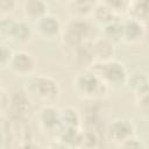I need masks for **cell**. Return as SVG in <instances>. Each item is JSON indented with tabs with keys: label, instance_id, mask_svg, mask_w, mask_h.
<instances>
[{
	"label": "cell",
	"instance_id": "obj_1",
	"mask_svg": "<svg viewBox=\"0 0 149 149\" xmlns=\"http://www.w3.org/2000/svg\"><path fill=\"white\" fill-rule=\"evenodd\" d=\"M23 91L30 100L38 101L43 105L56 102L61 97L58 81L50 76L31 74L23 83Z\"/></svg>",
	"mask_w": 149,
	"mask_h": 149
},
{
	"label": "cell",
	"instance_id": "obj_2",
	"mask_svg": "<svg viewBox=\"0 0 149 149\" xmlns=\"http://www.w3.org/2000/svg\"><path fill=\"white\" fill-rule=\"evenodd\" d=\"M95 28V23L88 21L86 17L74 16L70 19L63 27L61 35L62 42L69 49L90 43L98 37Z\"/></svg>",
	"mask_w": 149,
	"mask_h": 149
},
{
	"label": "cell",
	"instance_id": "obj_3",
	"mask_svg": "<svg viewBox=\"0 0 149 149\" xmlns=\"http://www.w3.org/2000/svg\"><path fill=\"white\" fill-rule=\"evenodd\" d=\"M72 86L80 99L90 101L101 100L111 91L91 69H85L77 73L72 80Z\"/></svg>",
	"mask_w": 149,
	"mask_h": 149
},
{
	"label": "cell",
	"instance_id": "obj_4",
	"mask_svg": "<svg viewBox=\"0 0 149 149\" xmlns=\"http://www.w3.org/2000/svg\"><path fill=\"white\" fill-rule=\"evenodd\" d=\"M88 69H91L111 91H119L127 86L128 71L123 63L116 59H108L101 62H94Z\"/></svg>",
	"mask_w": 149,
	"mask_h": 149
},
{
	"label": "cell",
	"instance_id": "obj_5",
	"mask_svg": "<svg viewBox=\"0 0 149 149\" xmlns=\"http://www.w3.org/2000/svg\"><path fill=\"white\" fill-rule=\"evenodd\" d=\"M34 27L27 20H15L10 16L1 17L0 37L1 42L24 45L29 43L34 35Z\"/></svg>",
	"mask_w": 149,
	"mask_h": 149
},
{
	"label": "cell",
	"instance_id": "obj_6",
	"mask_svg": "<svg viewBox=\"0 0 149 149\" xmlns=\"http://www.w3.org/2000/svg\"><path fill=\"white\" fill-rule=\"evenodd\" d=\"M134 135H136L134 122L123 116L113 119L106 128V139L119 147Z\"/></svg>",
	"mask_w": 149,
	"mask_h": 149
},
{
	"label": "cell",
	"instance_id": "obj_7",
	"mask_svg": "<svg viewBox=\"0 0 149 149\" xmlns=\"http://www.w3.org/2000/svg\"><path fill=\"white\" fill-rule=\"evenodd\" d=\"M36 120L38 128L42 133L52 135L54 137L57 135L59 129L62 128L61 123V108L54 106V104L43 105L36 114Z\"/></svg>",
	"mask_w": 149,
	"mask_h": 149
},
{
	"label": "cell",
	"instance_id": "obj_8",
	"mask_svg": "<svg viewBox=\"0 0 149 149\" xmlns=\"http://www.w3.org/2000/svg\"><path fill=\"white\" fill-rule=\"evenodd\" d=\"M35 34L45 41H52L62 35V23L59 19L54 14H45L43 17L33 23Z\"/></svg>",
	"mask_w": 149,
	"mask_h": 149
},
{
	"label": "cell",
	"instance_id": "obj_9",
	"mask_svg": "<svg viewBox=\"0 0 149 149\" xmlns=\"http://www.w3.org/2000/svg\"><path fill=\"white\" fill-rule=\"evenodd\" d=\"M8 70L16 77L27 78L34 74L36 70V61L31 54L23 50H17L14 52Z\"/></svg>",
	"mask_w": 149,
	"mask_h": 149
},
{
	"label": "cell",
	"instance_id": "obj_10",
	"mask_svg": "<svg viewBox=\"0 0 149 149\" xmlns=\"http://www.w3.org/2000/svg\"><path fill=\"white\" fill-rule=\"evenodd\" d=\"M122 24H123L122 42L129 45H135L141 43L148 33L146 23L133 17H128L127 20L122 21Z\"/></svg>",
	"mask_w": 149,
	"mask_h": 149
},
{
	"label": "cell",
	"instance_id": "obj_11",
	"mask_svg": "<svg viewBox=\"0 0 149 149\" xmlns=\"http://www.w3.org/2000/svg\"><path fill=\"white\" fill-rule=\"evenodd\" d=\"M30 98L27 95L24 91L17 92L10 98V105L9 109L6 115L14 119H21V120H28L30 112H31V105H30Z\"/></svg>",
	"mask_w": 149,
	"mask_h": 149
},
{
	"label": "cell",
	"instance_id": "obj_12",
	"mask_svg": "<svg viewBox=\"0 0 149 149\" xmlns=\"http://www.w3.org/2000/svg\"><path fill=\"white\" fill-rule=\"evenodd\" d=\"M48 9L49 5L45 0H23L22 2L23 17L31 24L48 14Z\"/></svg>",
	"mask_w": 149,
	"mask_h": 149
},
{
	"label": "cell",
	"instance_id": "obj_13",
	"mask_svg": "<svg viewBox=\"0 0 149 149\" xmlns=\"http://www.w3.org/2000/svg\"><path fill=\"white\" fill-rule=\"evenodd\" d=\"M83 140V130L80 127L78 128H65L62 127L57 135L55 136V141L62 148H73L81 147Z\"/></svg>",
	"mask_w": 149,
	"mask_h": 149
},
{
	"label": "cell",
	"instance_id": "obj_14",
	"mask_svg": "<svg viewBox=\"0 0 149 149\" xmlns=\"http://www.w3.org/2000/svg\"><path fill=\"white\" fill-rule=\"evenodd\" d=\"M92 49L94 54L95 62L113 59L115 54V43L105 38L104 36H98L92 41Z\"/></svg>",
	"mask_w": 149,
	"mask_h": 149
},
{
	"label": "cell",
	"instance_id": "obj_15",
	"mask_svg": "<svg viewBox=\"0 0 149 149\" xmlns=\"http://www.w3.org/2000/svg\"><path fill=\"white\" fill-rule=\"evenodd\" d=\"M135 97V109L137 114L144 119L149 120V80L136 92Z\"/></svg>",
	"mask_w": 149,
	"mask_h": 149
},
{
	"label": "cell",
	"instance_id": "obj_16",
	"mask_svg": "<svg viewBox=\"0 0 149 149\" xmlns=\"http://www.w3.org/2000/svg\"><path fill=\"white\" fill-rule=\"evenodd\" d=\"M91 15L93 17L94 23L100 26V28L106 26V24H108L109 22L119 19V16L113 10H111L106 5H104L100 1L97 3V6L94 7V9H93Z\"/></svg>",
	"mask_w": 149,
	"mask_h": 149
},
{
	"label": "cell",
	"instance_id": "obj_17",
	"mask_svg": "<svg viewBox=\"0 0 149 149\" xmlns=\"http://www.w3.org/2000/svg\"><path fill=\"white\" fill-rule=\"evenodd\" d=\"M122 30H123V24L122 21L119 19L109 22L108 24L101 27V36L109 40L111 42L118 44L122 42Z\"/></svg>",
	"mask_w": 149,
	"mask_h": 149
},
{
	"label": "cell",
	"instance_id": "obj_18",
	"mask_svg": "<svg viewBox=\"0 0 149 149\" xmlns=\"http://www.w3.org/2000/svg\"><path fill=\"white\" fill-rule=\"evenodd\" d=\"M100 0H72L68 6L74 16L86 17L92 14L94 7Z\"/></svg>",
	"mask_w": 149,
	"mask_h": 149
},
{
	"label": "cell",
	"instance_id": "obj_19",
	"mask_svg": "<svg viewBox=\"0 0 149 149\" xmlns=\"http://www.w3.org/2000/svg\"><path fill=\"white\" fill-rule=\"evenodd\" d=\"M61 123L65 128H78L81 125L80 114L71 106L61 108Z\"/></svg>",
	"mask_w": 149,
	"mask_h": 149
},
{
	"label": "cell",
	"instance_id": "obj_20",
	"mask_svg": "<svg viewBox=\"0 0 149 149\" xmlns=\"http://www.w3.org/2000/svg\"><path fill=\"white\" fill-rule=\"evenodd\" d=\"M148 80H149V77L147 76L146 72H143L141 70H136V71L129 73L128 80H127V87L129 90H132V92L134 93L139 88H141Z\"/></svg>",
	"mask_w": 149,
	"mask_h": 149
},
{
	"label": "cell",
	"instance_id": "obj_21",
	"mask_svg": "<svg viewBox=\"0 0 149 149\" xmlns=\"http://www.w3.org/2000/svg\"><path fill=\"white\" fill-rule=\"evenodd\" d=\"M104 5H106L111 10H113L118 16L128 13L130 0H100Z\"/></svg>",
	"mask_w": 149,
	"mask_h": 149
},
{
	"label": "cell",
	"instance_id": "obj_22",
	"mask_svg": "<svg viewBox=\"0 0 149 149\" xmlns=\"http://www.w3.org/2000/svg\"><path fill=\"white\" fill-rule=\"evenodd\" d=\"M100 141V135L95 128H87L83 130L81 147H98Z\"/></svg>",
	"mask_w": 149,
	"mask_h": 149
},
{
	"label": "cell",
	"instance_id": "obj_23",
	"mask_svg": "<svg viewBox=\"0 0 149 149\" xmlns=\"http://www.w3.org/2000/svg\"><path fill=\"white\" fill-rule=\"evenodd\" d=\"M14 52L15 51L10 48L9 43L1 42V45H0V68L2 70L8 69L10 61L14 56Z\"/></svg>",
	"mask_w": 149,
	"mask_h": 149
},
{
	"label": "cell",
	"instance_id": "obj_24",
	"mask_svg": "<svg viewBox=\"0 0 149 149\" xmlns=\"http://www.w3.org/2000/svg\"><path fill=\"white\" fill-rule=\"evenodd\" d=\"M17 6V0H0V15L1 17L10 16Z\"/></svg>",
	"mask_w": 149,
	"mask_h": 149
},
{
	"label": "cell",
	"instance_id": "obj_25",
	"mask_svg": "<svg viewBox=\"0 0 149 149\" xmlns=\"http://www.w3.org/2000/svg\"><path fill=\"white\" fill-rule=\"evenodd\" d=\"M121 148H130V149H142V148H147V143L143 139L139 137L137 135H134L133 137H130L129 140H127L126 142H123L121 146Z\"/></svg>",
	"mask_w": 149,
	"mask_h": 149
},
{
	"label": "cell",
	"instance_id": "obj_26",
	"mask_svg": "<svg viewBox=\"0 0 149 149\" xmlns=\"http://www.w3.org/2000/svg\"><path fill=\"white\" fill-rule=\"evenodd\" d=\"M10 98L9 94L6 92V90L3 87L0 88V108H1V116L6 115L8 109H9V105H10Z\"/></svg>",
	"mask_w": 149,
	"mask_h": 149
},
{
	"label": "cell",
	"instance_id": "obj_27",
	"mask_svg": "<svg viewBox=\"0 0 149 149\" xmlns=\"http://www.w3.org/2000/svg\"><path fill=\"white\" fill-rule=\"evenodd\" d=\"M56 2H58V3H61V5H69L72 0H55Z\"/></svg>",
	"mask_w": 149,
	"mask_h": 149
},
{
	"label": "cell",
	"instance_id": "obj_28",
	"mask_svg": "<svg viewBox=\"0 0 149 149\" xmlns=\"http://www.w3.org/2000/svg\"><path fill=\"white\" fill-rule=\"evenodd\" d=\"M146 26H147V30H149V21L146 23Z\"/></svg>",
	"mask_w": 149,
	"mask_h": 149
}]
</instances>
